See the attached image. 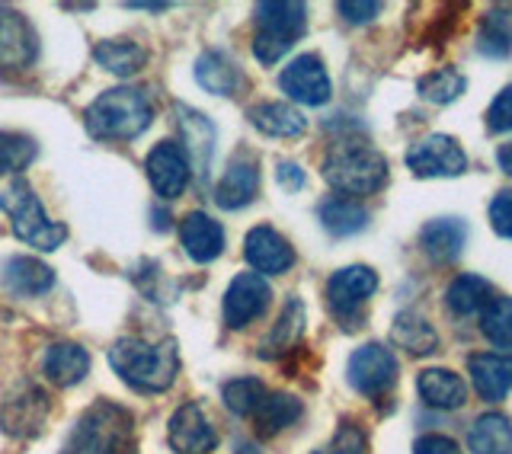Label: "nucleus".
<instances>
[{
	"mask_svg": "<svg viewBox=\"0 0 512 454\" xmlns=\"http://www.w3.org/2000/svg\"><path fill=\"white\" fill-rule=\"evenodd\" d=\"M237 454H256V448H253V445H244V442H240V445H237Z\"/></svg>",
	"mask_w": 512,
	"mask_h": 454,
	"instance_id": "de8ad7c7",
	"label": "nucleus"
},
{
	"mask_svg": "<svg viewBox=\"0 0 512 454\" xmlns=\"http://www.w3.org/2000/svg\"><path fill=\"white\" fill-rule=\"evenodd\" d=\"M247 119L256 132H263L269 138H298L308 128V119L292 103H272V100L250 106Z\"/></svg>",
	"mask_w": 512,
	"mask_h": 454,
	"instance_id": "b1692460",
	"label": "nucleus"
},
{
	"mask_svg": "<svg viewBox=\"0 0 512 454\" xmlns=\"http://www.w3.org/2000/svg\"><path fill=\"white\" fill-rule=\"evenodd\" d=\"M279 87L304 106H324L333 93L327 68L317 55H298L295 61H288V68L279 74Z\"/></svg>",
	"mask_w": 512,
	"mask_h": 454,
	"instance_id": "f8f14e48",
	"label": "nucleus"
},
{
	"mask_svg": "<svg viewBox=\"0 0 512 454\" xmlns=\"http://www.w3.org/2000/svg\"><path fill=\"white\" fill-rule=\"evenodd\" d=\"M112 371L138 394H164L180 371V352L173 339H160L157 346L138 336H125L109 349Z\"/></svg>",
	"mask_w": 512,
	"mask_h": 454,
	"instance_id": "f257e3e1",
	"label": "nucleus"
},
{
	"mask_svg": "<svg viewBox=\"0 0 512 454\" xmlns=\"http://www.w3.org/2000/svg\"><path fill=\"white\" fill-rule=\"evenodd\" d=\"M93 58L103 71L116 77H135L148 64V52L132 39H103L93 48Z\"/></svg>",
	"mask_w": 512,
	"mask_h": 454,
	"instance_id": "c85d7f7f",
	"label": "nucleus"
},
{
	"mask_svg": "<svg viewBox=\"0 0 512 454\" xmlns=\"http://www.w3.org/2000/svg\"><path fill=\"white\" fill-rule=\"evenodd\" d=\"M128 7H132V10H148V13H164V10H170V4H151V0H144V4H141V0H135V4H128Z\"/></svg>",
	"mask_w": 512,
	"mask_h": 454,
	"instance_id": "49530a36",
	"label": "nucleus"
},
{
	"mask_svg": "<svg viewBox=\"0 0 512 454\" xmlns=\"http://www.w3.org/2000/svg\"><path fill=\"white\" fill-rule=\"evenodd\" d=\"M256 32H253V55L260 64H276L282 55L292 52V45L308 29V7L292 0H272L256 4Z\"/></svg>",
	"mask_w": 512,
	"mask_h": 454,
	"instance_id": "423d86ee",
	"label": "nucleus"
},
{
	"mask_svg": "<svg viewBox=\"0 0 512 454\" xmlns=\"http://www.w3.org/2000/svg\"><path fill=\"white\" fill-rule=\"evenodd\" d=\"M468 375L474 381V391L484 400H503L512 391V355L503 352L471 355Z\"/></svg>",
	"mask_w": 512,
	"mask_h": 454,
	"instance_id": "aec40b11",
	"label": "nucleus"
},
{
	"mask_svg": "<svg viewBox=\"0 0 512 454\" xmlns=\"http://www.w3.org/2000/svg\"><path fill=\"white\" fill-rule=\"evenodd\" d=\"M48 419V397L36 384H20L0 407V426L13 439H36Z\"/></svg>",
	"mask_w": 512,
	"mask_h": 454,
	"instance_id": "6e6552de",
	"label": "nucleus"
},
{
	"mask_svg": "<svg viewBox=\"0 0 512 454\" xmlns=\"http://www.w3.org/2000/svg\"><path fill=\"white\" fill-rule=\"evenodd\" d=\"M416 391L420 397L436 410H458L468 400V387L464 381L448 368H426L420 378H416Z\"/></svg>",
	"mask_w": 512,
	"mask_h": 454,
	"instance_id": "a878e982",
	"label": "nucleus"
},
{
	"mask_svg": "<svg viewBox=\"0 0 512 454\" xmlns=\"http://www.w3.org/2000/svg\"><path fill=\"white\" fill-rule=\"evenodd\" d=\"M304 336V304L298 298H288L279 320L260 343V359H279V355L292 352Z\"/></svg>",
	"mask_w": 512,
	"mask_h": 454,
	"instance_id": "393cba45",
	"label": "nucleus"
},
{
	"mask_svg": "<svg viewBox=\"0 0 512 454\" xmlns=\"http://www.w3.org/2000/svg\"><path fill=\"white\" fill-rule=\"evenodd\" d=\"M413 454H461V448L445 435H423V439H416Z\"/></svg>",
	"mask_w": 512,
	"mask_h": 454,
	"instance_id": "79ce46f5",
	"label": "nucleus"
},
{
	"mask_svg": "<svg viewBox=\"0 0 512 454\" xmlns=\"http://www.w3.org/2000/svg\"><path fill=\"white\" fill-rule=\"evenodd\" d=\"M314 454H365V435H362V429L346 423V426L336 429V435L330 439L327 448H320Z\"/></svg>",
	"mask_w": 512,
	"mask_h": 454,
	"instance_id": "58836bf2",
	"label": "nucleus"
},
{
	"mask_svg": "<svg viewBox=\"0 0 512 454\" xmlns=\"http://www.w3.org/2000/svg\"><path fill=\"white\" fill-rule=\"evenodd\" d=\"M346 378L352 384V391H359L362 397H381L384 391H391L397 381V359L388 346L381 343H365L349 355Z\"/></svg>",
	"mask_w": 512,
	"mask_h": 454,
	"instance_id": "0eeeda50",
	"label": "nucleus"
},
{
	"mask_svg": "<svg viewBox=\"0 0 512 454\" xmlns=\"http://www.w3.org/2000/svg\"><path fill=\"white\" fill-rule=\"evenodd\" d=\"M416 90H420L423 100L436 103V106H445V103L458 100V96L468 90V80H464L455 68H439V71L420 77Z\"/></svg>",
	"mask_w": 512,
	"mask_h": 454,
	"instance_id": "f704fd0d",
	"label": "nucleus"
},
{
	"mask_svg": "<svg viewBox=\"0 0 512 454\" xmlns=\"http://www.w3.org/2000/svg\"><path fill=\"white\" fill-rule=\"evenodd\" d=\"M269 298H272V288L263 275L240 272L228 285V291H224V301H221L224 323H228L231 330H244L247 323L263 317V311L269 307Z\"/></svg>",
	"mask_w": 512,
	"mask_h": 454,
	"instance_id": "1a4fd4ad",
	"label": "nucleus"
},
{
	"mask_svg": "<svg viewBox=\"0 0 512 454\" xmlns=\"http://www.w3.org/2000/svg\"><path fill=\"white\" fill-rule=\"evenodd\" d=\"M0 275H4V288L10 295L20 298H39L55 285L52 266H45L36 256H10Z\"/></svg>",
	"mask_w": 512,
	"mask_h": 454,
	"instance_id": "412c9836",
	"label": "nucleus"
},
{
	"mask_svg": "<svg viewBox=\"0 0 512 454\" xmlns=\"http://www.w3.org/2000/svg\"><path fill=\"white\" fill-rule=\"evenodd\" d=\"M167 439L173 451H180V454H208L218 445V435L208 426L199 403H183V407L170 416Z\"/></svg>",
	"mask_w": 512,
	"mask_h": 454,
	"instance_id": "dca6fc26",
	"label": "nucleus"
},
{
	"mask_svg": "<svg viewBox=\"0 0 512 454\" xmlns=\"http://www.w3.org/2000/svg\"><path fill=\"white\" fill-rule=\"evenodd\" d=\"M487 128H490V132H496V135L512 132V87L496 93L493 106L487 109Z\"/></svg>",
	"mask_w": 512,
	"mask_h": 454,
	"instance_id": "ea45409f",
	"label": "nucleus"
},
{
	"mask_svg": "<svg viewBox=\"0 0 512 454\" xmlns=\"http://www.w3.org/2000/svg\"><path fill=\"white\" fill-rule=\"evenodd\" d=\"M192 74H196V84L205 93H212V96H231L240 87V74L234 68V61L228 55H221V52L199 55Z\"/></svg>",
	"mask_w": 512,
	"mask_h": 454,
	"instance_id": "7c9ffc66",
	"label": "nucleus"
},
{
	"mask_svg": "<svg viewBox=\"0 0 512 454\" xmlns=\"http://www.w3.org/2000/svg\"><path fill=\"white\" fill-rule=\"evenodd\" d=\"M496 160H500V170L512 176V144H503V148L496 151Z\"/></svg>",
	"mask_w": 512,
	"mask_h": 454,
	"instance_id": "a18cd8bd",
	"label": "nucleus"
},
{
	"mask_svg": "<svg viewBox=\"0 0 512 454\" xmlns=\"http://www.w3.org/2000/svg\"><path fill=\"white\" fill-rule=\"evenodd\" d=\"M180 243L192 263H215L224 253V227L205 212H189L180 221Z\"/></svg>",
	"mask_w": 512,
	"mask_h": 454,
	"instance_id": "6ab92c4d",
	"label": "nucleus"
},
{
	"mask_svg": "<svg viewBox=\"0 0 512 454\" xmlns=\"http://www.w3.org/2000/svg\"><path fill=\"white\" fill-rule=\"evenodd\" d=\"M144 170H148V180H151L154 192L167 202L183 196L189 186V176H192L189 160L176 141H157L148 160H144Z\"/></svg>",
	"mask_w": 512,
	"mask_h": 454,
	"instance_id": "9d476101",
	"label": "nucleus"
},
{
	"mask_svg": "<svg viewBox=\"0 0 512 454\" xmlns=\"http://www.w3.org/2000/svg\"><path fill=\"white\" fill-rule=\"evenodd\" d=\"M391 339H394V346L416 355V359H423V355H432L439 349L436 327H432V323L423 314H416V311L397 314L394 327H391Z\"/></svg>",
	"mask_w": 512,
	"mask_h": 454,
	"instance_id": "bb28decb",
	"label": "nucleus"
},
{
	"mask_svg": "<svg viewBox=\"0 0 512 454\" xmlns=\"http://www.w3.org/2000/svg\"><path fill=\"white\" fill-rule=\"evenodd\" d=\"M468 448L474 454H512V423L503 413H484L468 429Z\"/></svg>",
	"mask_w": 512,
	"mask_h": 454,
	"instance_id": "c756f323",
	"label": "nucleus"
},
{
	"mask_svg": "<svg viewBox=\"0 0 512 454\" xmlns=\"http://www.w3.org/2000/svg\"><path fill=\"white\" fill-rule=\"evenodd\" d=\"M39 58V36L13 7H0V71H23Z\"/></svg>",
	"mask_w": 512,
	"mask_h": 454,
	"instance_id": "ddd939ff",
	"label": "nucleus"
},
{
	"mask_svg": "<svg viewBox=\"0 0 512 454\" xmlns=\"http://www.w3.org/2000/svg\"><path fill=\"white\" fill-rule=\"evenodd\" d=\"M276 180L285 192H298V189H304V183H308V176H304V170L298 164H292V160H282L276 167Z\"/></svg>",
	"mask_w": 512,
	"mask_h": 454,
	"instance_id": "37998d69",
	"label": "nucleus"
},
{
	"mask_svg": "<svg viewBox=\"0 0 512 454\" xmlns=\"http://www.w3.org/2000/svg\"><path fill=\"white\" fill-rule=\"evenodd\" d=\"M0 208H4V215L10 218V231L23 243H29V247L52 253L68 240V227L48 218L45 205L36 196V189H32L23 176L10 180L7 189L0 192Z\"/></svg>",
	"mask_w": 512,
	"mask_h": 454,
	"instance_id": "20e7f679",
	"label": "nucleus"
},
{
	"mask_svg": "<svg viewBox=\"0 0 512 454\" xmlns=\"http://www.w3.org/2000/svg\"><path fill=\"white\" fill-rule=\"evenodd\" d=\"M87 371H90V355L84 346H77V343L48 346L45 359H42V375L58 387L80 384L87 378Z\"/></svg>",
	"mask_w": 512,
	"mask_h": 454,
	"instance_id": "5701e85b",
	"label": "nucleus"
},
{
	"mask_svg": "<svg viewBox=\"0 0 512 454\" xmlns=\"http://www.w3.org/2000/svg\"><path fill=\"white\" fill-rule=\"evenodd\" d=\"M244 259L256 275H282L295 266V250L279 231L260 224L244 237Z\"/></svg>",
	"mask_w": 512,
	"mask_h": 454,
	"instance_id": "2eb2a0df",
	"label": "nucleus"
},
{
	"mask_svg": "<svg viewBox=\"0 0 512 454\" xmlns=\"http://www.w3.org/2000/svg\"><path fill=\"white\" fill-rule=\"evenodd\" d=\"M324 180L346 199L375 196L388 183V160L365 144H340L324 160Z\"/></svg>",
	"mask_w": 512,
	"mask_h": 454,
	"instance_id": "39448f33",
	"label": "nucleus"
},
{
	"mask_svg": "<svg viewBox=\"0 0 512 454\" xmlns=\"http://www.w3.org/2000/svg\"><path fill=\"white\" fill-rule=\"evenodd\" d=\"M64 454H138L132 413L109 400L93 403L74 423Z\"/></svg>",
	"mask_w": 512,
	"mask_h": 454,
	"instance_id": "f03ea898",
	"label": "nucleus"
},
{
	"mask_svg": "<svg viewBox=\"0 0 512 454\" xmlns=\"http://www.w3.org/2000/svg\"><path fill=\"white\" fill-rule=\"evenodd\" d=\"M176 128H180V138H183V154L189 160V170H196V176H208V167H212V157H215V125L208 122L199 109L176 103Z\"/></svg>",
	"mask_w": 512,
	"mask_h": 454,
	"instance_id": "4468645a",
	"label": "nucleus"
},
{
	"mask_svg": "<svg viewBox=\"0 0 512 454\" xmlns=\"http://www.w3.org/2000/svg\"><path fill=\"white\" fill-rule=\"evenodd\" d=\"M407 167L429 180V176H458L468 167V157H464L461 144L448 135H429L423 141L410 144L407 151Z\"/></svg>",
	"mask_w": 512,
	"mask_h": 454,
	"instance_id": "9b49d317",
	"label": "nucleus"
},
{
	"mask_svg": "<svg viewBox=\"0 0 512 454\" xmlns=\"http://www.w3.org/2000/svg\"><path fill=\"white\" fill-rule=\"evenodd\" d=\"M336 10H340V16L346 23L359 26V23H372L375 16L381 13V4H346V0H343V4H336Z\"/></svg>",
	"mask_w": 512,
	"mask_h": 454,
	"instance_id": "c03bdc74",
	"label": "nucleus"
},
{
	"mask_svg": "<svg viewBox=\"0 0 512 454\" xmlns=\"http://www.w3.org/2000/svg\"><path fill=\"white\" fill-rule=\"evenodd\" d=\"M154 106L141 87H112L87 106V128L100 141H132L148 132Z\"/></svg>",
	"mask_w": 512,
	"mask_h": 454,
	"instance_id": "7ed1b4c3",
	"label": "nucleus"
},
{
	"mask_svg": "<svg viewBox=\"0 0 512 454\" xmlns=\"http://www.w3.org/2000/svg\"><path fill=\"white\" fill-rule=\"evenodd\" d=\"M39 157V144L20 132H0V173H20Z\"/></svg>",
	"mask_w": 512,
	"mask_h": 454,
	"instance_id": "4c0bfd02",
	"label": "nucleus"
},
{
	"mask_svg": "<svg viewBox=\"0 0 512 454\" xmlns=\"http://www.w3.org/2000/svg\"><path fill=\"white\" fill-rule=\"evenodd\" d=\"M317 218L324 224V231L333 237H352L365 231L368 212L359 205V199H346V196H330L317 205Z\"/></svg>",
	"mask_w": 512,
	"mask_h": 454,
	"instance_id": "cd10ccee",
	"label": "nucleus"
},
{
	"mask_svg": "<svg viewBox=\"0 0 512 454\" xmlns=\"http://www.w3.org/2000/svg\"><path fill=\"white\" fill-rule=\"evenodd\" d=\"M375 288H378L375 269H368V266H346V269L330 275L327 298H330V307H333L336 314L349 317V314H356L359 307L375 295Z\"/></svg>",
	"mask_w": 512,
	"mask_h": 454,
	"instance_id": "f3484780",
	"label": "nucleus"
},
{
	"mask_svg": "<svg viewBox=\"0 0 512 454\" xmlns=\"http://www.w3.org/2000/svg\"><path fill=\"white\" fill-rule=\"evenodd\" d=\"M490 224H493V231L500 234V237L512 240V192L509 189L496 192V196H493V202H490Z\"/></svg>",
	"mask_w": 512,
	"mask_h": 454,
	"instance_id": "a19ab883",
	"label": "nucleus"
},
{
	"mask_svg": "<svg viewBox=\"0 0 512 454\" xmlns=\"http://www.w3.org/2000/svg\"><path fill=\"white\" fill-rule=\"evenodd\" d=\"M487 298H490V282L484 275H458L445 291V304L455 317H471L480 307H487Z\"/></svg>",
	"mask_w": 512,
	"mask_h": 454,
	"instance_id": "2f4dec72",
	"label": "nucleus"
},
{
	"mask_svg": "<svg viewBox=\"0 0 512 454\" xmlns=\"http://www.w3.org/2000/svg\"><path fill=\"white\" fill-rule=\"evenodd\" d=\"M256 192H260V167H256V160L237 157L215 186V205L224 212H237V208H247L256 199Z\"/></svg>",
	"mask_w": 512,
	"mask_h": 454,
	"instance_id": "a211bd4d",
	"label": "nucleus"
},
{
	"mask_svg": "<svg viewBox=\"0 0 512 454\" xmlns=\"http://www.w3.org/2000/svg\"><path fill=\"white\" fill-rule=\"evenodd\" d=\"M298 416H301V400L292 394H266L260 410L253 413L260 435H279L282 429L298 423Z\"/></svg>",
	"mask_w": 512,
	"mask_h": 454,
	"instance_id": "473e14b6",
	"label": "nucleus"
},
{
	"mask_svg": "<svg viewBox=\"0 0 512 454\" xmlns=\"http://www.w3.org/2000/svg\"><path fill=\"white\" fill-rule=\"evenodd\" d=\"M468 240V224L458 218H436L420 231V247L432 263H452Z\"/></svg>",
	"mask_w": 512,
	"mask_h": 454,
	"instance_id": "4be33fe9",
	"label": "nucleus"
},
{
	"mask_svg": "<svg viewBox=\"0 0 512 454\" xmlns=\"http://www.w3.org/2000/svg\"><path fill=\"white\" fill-rule=\"evenodd\" d=\"M263 397H266V387L256 378H234L221 387L224 407H228L234 416H253L256 410H260Z\"/></svg>",
	"mask_w": 512,
	"mask_h": 454,
	"instance_id": "c9c22d12",
	"label": "nucleus"
},
{
	"mask_svg": "<svg viewBox=\"0 0 512 454\" xmlns=\"http://www.w3.org/2000/svg\"><path fill=\"white\" fill-rule=\"evenodd\" d=\"M477 52L487 58H509L512 55V16L506 10H490L477 29Z\"/></svg>",
	"mask_w": 512,
	"mask_h": 454,
	"instance_id": "72a5a7b5",
	"label": "nucleus"
},
{
	"mask_svg": "<svg viewBox=\"0 0 512 454\" xmlns=\"http://www.w3.org/2000/svg\"><path fill=\"white\" fill-rule=\"evenodd\" d=\"M480 330L496 349H512V298H493L484 307Z\"/></svg>",
	"mask_w": 512,
	"mask_h": 454,
	"instance_id": "e433bc0d",
	"label": "nucleus"
}]
</instances>
